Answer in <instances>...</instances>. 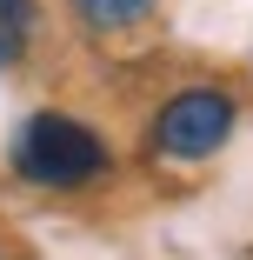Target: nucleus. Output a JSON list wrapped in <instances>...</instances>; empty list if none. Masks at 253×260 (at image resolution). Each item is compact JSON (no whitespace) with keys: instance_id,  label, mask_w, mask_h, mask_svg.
<instances>
[{"instance_id":"obj_1","label":"nucleus","mask_w":253,"mask_h":260,"mask_svg":"<svg viewBox=\"0 0 253 260\" xmlns=\"http://www.w3.org/2000/svg\"><path fill=\"white\" fill-rule=\"evenodd\" d=\"M14 174L33 187H87L107 174V147L67 114H33L14 140Z\"/></svg>"},{"instance_id":"obj_3","label":"nucleus","mask_w":253,"mask_h":260,"mask_svg":"<svg viewBox=\"0 0 253 260\" xmlns=\"http://www.w3.org/2000/svg\"><path fill=\"white\" fill-rule=\"evenodd\" d=\"M74 14L93 34H127V27H140L147 14H154V0H74Z\"/></svg>"},{"instance_id":"obj_2","label":"nucleus","mask_w":253,"mask_h":260,"mask_svg":"<svg viewBox=\"0 0 253 260\" xmlns=\"http://www.w3.org/2000/svg\"><path fill=\"white\" fill-rule=\"evenodd\" d=\"M233 114H240L233 93H220V87H187V93H173L167 107H160V120H154V147L167 153V160H207V153L227 147Z\"/></svg>"},{"instance_id":"obj_4","label":"nucleus","mask_w":253,"mask_h":260,"mask_svg":"<svg viewBox=\"0 0 253 260\" xmlns=\"http://www.w3.org/2000/svg\"><path fill=\"white\" fill-rule=\"evenodd\" d=\"M33 40V0H0V67H14Z\"/></svg>"}]
</instances>
